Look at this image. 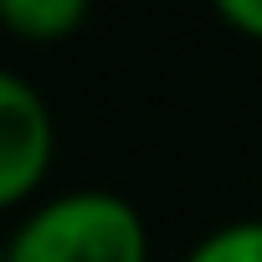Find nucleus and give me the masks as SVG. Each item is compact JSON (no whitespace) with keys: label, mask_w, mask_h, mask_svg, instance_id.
<instances>
[{"label":"nucleus","mask_w":262,"mask_h":262,"mask_svg":"<svg viewBox=\"0 0 262 262\" xmlns=\"http://www.w3.org/2000/svg\"><path fill=\"white\" fill-rule=\"evenodd\" d=\"M0 262H149V226L128 195L77 185L31 206Z\"/></svg>","instance_id":"1"},{"label":"nucleus","mask_w":262,"mask_h":262,"mask_svg":"<svg viewBox=\"0 0 262 262\" xmlns=\"http://www.w3.org/2000/svg\"><path fill=\"white\" fill-rule=\"evenodd\" d=\"M93 0H0V31L26 47H57L88 26Z\"/></svg>","instance_id":"3"},{"label":"nucleus","mask_w":262,"mask_h":262,"mask_svg":"<svg viewBox=\"0 0 262 262\" xmlns=\"http://www.w3.org/2000/svg\"><path fill=\"white\" fill-rule=\"evenodd\" d=\"M57 160V118L36 82L0 67V211L26 206Z\"/></svg>","instance_id":"2"},{"label":"nucleus","mask_w":262,"mask_h":262,"mask_svg":"<svg viewBox=\"0 0 262 262\" xmlns=\"http://www.w3.org/2000/svg\"><path fill=\"white\" fill-rule=\"evenodd\" d=\"M180 262H262V216L211 226Z\"/></svg>","instance_id":"4"},{"label":"nucleus","mask_w":262,"mask_h":262,"mask_svg":"<svg viewBox=\"0 0 262 262\" xmlns=\"http://www.w3.org/2000/svg\"><path fill=\"white\" fill-rule=\"evenodd\" d=\"M211 11H216V21L226 31H236V36L262 47V0H211Z\"/></svg>","instance_id":"5"}]
</instances>
